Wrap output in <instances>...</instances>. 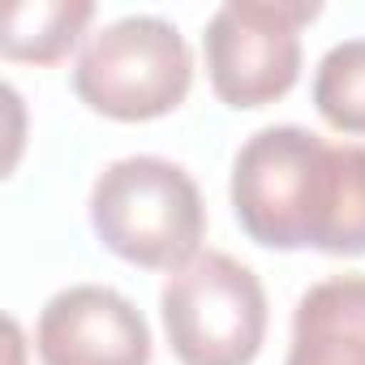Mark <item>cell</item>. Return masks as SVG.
I'll list each match as a JSON object with an SVG mask.
<instances>
[{
	"instance_id": "1",
	"label": "cell",
	"mask_w": 365,
	"mask_h": 365,
	"mask_svg": "<svg viewBox=\"0 0 365 365\" xmlns=\"http://www.w3.org/2000/svg\"><path fill=\"white\" fill-rule=\"evenodd\" d=\"M232 211L267 250L365 254V146L301 125L258 129L232 163Z\"/></svg>"
},
{
	"instance_id": "3",
	"label": "cell",
	"mask_w": 365,
	"mask_h": 365,
	"mask_svg": "<svg viewBox=\"0 0 365 365\" xmlns=\"http://www.w3.org/2000/svg\"><path fill=\"white\" fill-rule=\"evenodd\" d=\"M159 314L180 365H250L267 339L262 279L224 250H202L172 271Z\"/></svg>"
},
{
	"instance_id": "2",
	"label": "cell",
	"mask_w": 365,
	"mask_h": 365,
	"mask_svg": "<svg viewBox=\"0 0 365 365\" xmlns=\"http://www.w3.org/2000/svg\"><path fill=\"white\" fill-rule=\"evenodd\" d=\"M99 241L146 271H180L198 258L207 211L194 176L159 155H129L99 172L91 190Z\"/></svg>"
},
{
	"instance_id": "4",
	"label": "cell",
	"mask_w": 365,
	"mask_h": 365,
	"mask_svg": "<svg viewBox=\"0 0 365 365\" xmlns=\"http://www.w3.org/2000/svg\"><path fill=\"white\" fill-rule=\"evenodd\" d=\"M194 82L190 43L172 22L133 14L82 48L73 65V91L86 108L112 120H155L185 103Z\"/></svg>"
},
{
	"instance_id": "6",
	"label": "cell",
	"mask_w": 365,
	"mask_h": 365,
	"mask_svg": "<svg viewBox=\"0 0 365 365\" xmlns=\"http://www.w3.org/2000/svg\"><path fill=\"white\" fill-rule=\"evenodd\" d=\"M35 348L43 365H150V327L116 288L73 284L43 305Z\"/></svg>"
},
{
	"instance_id": "5",
	"label": "cell",
	"mask_w": 365,
	"mask_h": 365,
	"mask_svg": "<svg viewBox=\"0 0 365 365\" xmlns=\"http://www.w3.org/2000/svg\"><path fill=\"white\" fill-rule=\"evenodd\" d=\"M314 0H228L202 35L207 73L228 108H267L301 78V26Z\"/></svg>"
},
{
	"instance_id": "7",
	"label": "cell",
	"mask_w": 365,
	"mask_h": 365,
	"mask_svg": "<svg viewBox=\"0 0 365 365\" xmlns=\"http://www.w3.org/2000/svg\"><path fill=\"white\" fill-rule=\"evenodd\" d=\"M284 365H365V275H331L297 301Z\"/></svg>"
},
{
	"instance_id": "8",
	"label": "cell",
	"mask_w": 365,
	"mask_h": 365,
	"mask_svg": "<svg viewBox=\"0 0 365 365\" xmlns=\"http://www.w3.org/2000/svg\"><path fill=\"white\" fill-rule=\"evenodd\" d=\"M91 18H95L91 0H26V5H9L5 18H0V52L9 61L52 65L78 43Z\"/></svg>"
},
{
	"instance_id": "9",
	"label": "cell",
	"mask_w": 365,
	"mask_h": 365,
	"mask_svg": "<svg viewBox=\"0 0 365 365\" xmlns=\"http://www.w3.org/2000/svg\"><path fill=\"white\" fill-rule=\"evenodd\" d=\"M314 108L331 129L365 133V39H344L318 61Z\"/></svg>"
}]
</instances>
